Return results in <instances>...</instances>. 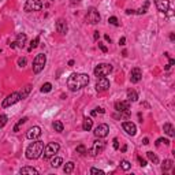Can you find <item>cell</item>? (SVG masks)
Masks as SVG:
<instances>
[{
    "label": "cell",
    "instance_id": "9a60e30c",
    "mask_svg": "<svg viewBox=\"0 0 175 175\" xmlns=\"http://www.w3.org/2000/svg\"><path fill=\"white\" fill-rule=\"evenodd\" d=\"M56 30H57V33H60V34H66V33L69 31V25H67V22L63 18L56 21Z\"/></svg>",
    "mask_w": 175,
    "mask_h": 175
},
{
    "label": "cell",
    "instance_id": "3957f363",
    "mask_svg": "<svg viewBox=\"0 0 175 175\" xmlns=\"http://www.w3.org/2000/svg\"><path fill=\"white\" fill-rule=\"evenodd\" d=\"M45 63H47V56H45V53H38L36 55V57L33 59V71H34V74H38V73H41L45 67Z\"/></svg>",
    "mask_w": 175,
    "mask_h": 175
},
{
    "label": "cell",
    "instance_id": "f907efd6",
    "mask_svg": "<svg viewBox=\"0 0 175 175\" xmlns=\"http://www.w3.org/2000/svg\"><path fill=\"white\" fill-rule=\"evenodd\" d=\"M142 144H144V145H148V144H149V140H148V138H144V141H142Z\"/></svg>",
    "mask_w": 175,
    "mask_h": 175
},
{
    "label": "cell",
    "instance_id": "484cf974",
    "mask_svg": "<svg viewBox=\"0 0 175 175\" xmlns=\"http://www.w3.org/2000/svg\"><path fill=\"white\" fill-rule=\"evenodd\" d=\"M75 164L73 162H69L64 164V167H63V171H64V174H70V172H73V170H74Z\"/></svg>",
    "mask_w": 175,
    "mask_h": 175
},
{
    "label": "cell",
    "instance_id": "5bb4252c",
    "mask_svg": "<svg viewBox=\"0 0 175 175\" xmlns=\"http://www.w3.org/2000/svg\"><path fill=\"white\" fill-rule=\"evenodd\" d=\"M122 127H123V130H125L129 136H136V133H137V126L134 125L133 122H123V123H122Z\"/></svg>",
    "mask_w": 175,
    "mask_h": 175
},
{
    "label": "cell",
    "instance_id": "9f6ffc18",
    "mask_svg": "<svg viewBox=\"0 0 175 175\" xmlns=\"http://www.w3.org/2000/svg\"><path fill=\"white\" fill-rule=\"evenodd\" d=\"M0 52H1V48H0Z\"/></svg>",
    "mask_w": 175,
    "mask_h": 175
},
{
    "label": "cell",
    "instance_id": "ab89813d",
    "mask_svg": "<svg viewBox=\"0 0 175 175\" xmlns=\"http://www.w3.org/2000/svg\"><path fill=\"white\" fill-rule=\"evenodd\" d=\"M90 174H104L103 170H99V168H90Z\"/></svg>",
    "mask_w": 175,
    "mask_h": 175
},
{
    "label": "cell",
    "instance_id": "cb8c5ba5",
    "mask_svg": "<svg viewBox=\"0 0 175 175\" xmlns=\"http://www.w3.org/2000/svg\"><path fill=\"white\" fill-rule=\"evenodd\" d=\"M127 100L131 101V103L137 101V100H138V93L136 92V90H133V89H130V90L127 92Z\"/></svg>",
    "mask_w": 175,
    "mask_h": 175
},
{
    "label": "cell",
    "instance_id": "83f0119b",
    "mask_svg": "<svg viewBox=\"0 0 175 175\" xmlns=\"http://www.w3.org/2000/svg\"><path fill=\"white\" fill-rule=\"evenodd\" d=\"M148 7H149V1H145L144 6L141 7V8H138V10L134 14H138V15H144V14L146 13V10H148Z\"/></svg>",
    "mask_w": 175,
    "mask_h": 175
},
{
    "label": "cell",
    "instance_id": "44dd1931",
    "mask_svg": "<svg viewBox=\"0 0 175 175\" xmlns=\"http://www.w3.org/2000/svg\"><path fill=\"white\" fill-rule=\"evenodd\" d=\"M31 90V86L30 85H26L25 88H22V90L19 92V96H21V100H23V99H26L27 96H29V93H30Z\"/></svg>",
    "mask_w": 175,
    "mask_h": 175
},
{
    "label": "cell",
    "instance_id": "7a4b0ae2",
    "mask_svg": "<svg viewBox=\"0 0 175 175\" xmlns=\"http://www.w3.org/2000/svg\"><path fill=\"white\" fill-rule=\"evenodd\" d=\"M44 142L43 141H34L31 142L27 148H26V157L29 160H36L41 156V153L44 152Z\"/></svg>",
    "mask_w": 175,
    "mask_h": 175
},
{
    "label": "cell",
    "instance_id": "836d02e7",
    "mask_svg": "<svg viewBox=\"0 0 175 175\" xmlns=\"http://www.w3.org/2000/svg\"><path fill=\"white\" fill-rule=\"evenodd\" d=\"M75 152L79 153V155H85V153H86V148H85L83 145H78L77 149H75Z\"/></svg>",
    "mask_w": 175,
    "mask_h": 175
},
{
    "label": "cell",
    "instance_id": "f1b7e54d",
    "mask_svg": "<svg viewBox=\"0 0 175 175\" xmlns=\"http://www.w3.org/2000/svg\"><path fill=\"white\" fill-rule=\"evenodd\" d=\"M38 43H40V37H36L34 38V40H31V43H30V47H29V48H27V51H29V52H31V51L34 49V48H37L38 47Z\"/></svg>",
    "mask_w": 175,
    "mask_h": 175
},
{
    "label": "cell",
    "instance_id": "681fc988",
    "mask_svg": "<svg viewBox=\"0 0 175 175\" xmlns=\"http://www.w3.org/2000/svg\"><path fill=\"white\" fill-rule=\"evenodd\" d=\"M170 40H171V41H174V40H175V34H174V33H171V34H170Z\"/></svg>",
    "mask_w": 175,
    "mask_h": 175
},
{
    "label": "cell",
    "instance_id": "d590c367",
    "mask_svg": "<svg viewBox=\"0 0 175 175\" xmlns=\"http://www.w3.org/2000/svg\"><path fill=\"white\" fill-rule=\"evenodd\" d=\"M160 144H164V145H170V140H167V138H159L156 141V145L159 146Z\"/></svg>",
    "mask_w": 175,
    "mask_h": 175
},
{
    "label": "cell",
    "instance_id": "7c38bea8",
    "mask_svg": "<svg viewBox=\"0 0 175 175\" xmlns=\"http://www.w3.org/2000/svg\"><path fill=\"white\" fill-rule=\"evenodd\" d=\"M40 136H41V129H40L38 126L30 127V129L27 130V133H26V138H27V140H37Z\"/></svg>",
    "mask_w": 175,
    "mask_h": 175
},
{
    "label": "cell",
    "instance_id": "ac0fdd59",
    "mask_svg": "<svg viewBox=\"0 0 175 175\" xmlns=\"http://www.w3.org/2000/svg\"><path fill=\"white\" fill-rule=\"evenodd\" d=\"M26 40H27V37H26L25 33H19L18 36H17V47H19V48H23L26 44Z\"/></svg>",
    "mask_w": 175,
    "mask_h": 175
},
{
    "label": "cell",
    "instance_id": "e575fe53",
    "mask_svg": "<svg viewBox=\"0 0 175 175\" xmlns=\"http://www.w3.org/2000/svg\"><path fill=\"white\" fill-rule=\"evenodd\" d=\"M7 120H8V118H7V115H0V129L6 126Z\"/></svg>",
    "mask_w": 175,
    "mask_h": 175
},
{
    "label": "cell",
    "instance_id": "5b68a950",
    "mask_svg": "<svg viewBox=\"0 0 175 175\" xmlns=\"http://www.w3.org/2000/svg\"><path fill=\"white\" fill-rule=\"evenodd\" d=\"M59 149H60V145L57 142H49L44 148V160H48L51 157H53L59 152Z\"/></svg>",
    "mask_w": 175,
    "mask_h": 175
},
{
    "label": "cell",
    "instance_id": "8d00e7d4",
    "mask_svg": "<svg viewBox=\"0 0 175 175\" xmlns=\"http://www.w3.org/2000/svg\"><path fill=\"white\" fill-rule=\"evenodd\" d=\"M106 112V110H104V108H101V107H97V108H96V110H93V111H92V115H97V114H104Z\"/></svg>",
    "mask_w": 175,
    "mask_h": 175
},
{
    "label": "cell",
    "instance_id": "4316f807",
    "mask_svg": "<svg viewBox=\"0 0 175 175\" xmlns=\"http://www.w3.org/2000/svg\"><path fill=\"white\" fill-rule=\"evenodd\" d=\"M52 126H53L55 131H57V133H62L63 129H64V126H63V123L60 122V120H55V122L52 123Z\"/></svg>",
    "mask_w": 175,
    "mask_h": 175
},
{
    "label": "cell",
    "instance_id": "ffe728a7",
    "mask_svg": "<svg viewBox=\"0 0 175 175\" xmlns=\"http://www.w3.org/2000/svg\"><path fill=\"white\" fill-rule=\"evenodd\" d=\"M163 130H164V133H166L168 137H174V136H175L174 126L171 125V123H164V126H163Z\"/></svg>",
    "mask_w": 175,
    "mask_h": 175
},
{
    "label": "cell",
    "instance_id": "d6986e66",
    "mask_svg": "<svg viewBox=\"0 0 175 175\" xmlns=\"http://www.w3.org/2000/svg\"><path fill=\"white\" fill-rule=\"evenodd\" d=\"M92 127H93V120L90 118H83V122H82V130L83 131H89L92 130Z\"/></svg>",
    "mask_w": 175,
    "mask_h": 175
},
{
    "label": "cell",
    "instance_id": "f35d334b",
    "mask_svg": "<svg viewBox=\"0 0 175 175\" xmlns=\"http://www.w3.org/2000/svg\"><path fill=\"white\" fill-rule=\"evenodd\" d=\"M26 62H27V60H26V57H19L18 59V66L19 67H25Z\"/></svg>",
    "mask_w": 175,
    "mask_h": 175
},
{
    "label": "cell",
    "instance_id": "8992f818",
    "mask_svg": "<svg viewBox=\"0 0 175 175\" xmlns=\"http://www.w3.org/2000/svg\"><path fill=\"white\" fill-rule=\"evenodd\" d=\"M100 14H99V11L94 8V7H92V8H89L88 10V14H86V22L88 23H90V25H96V23H99L100 22Z\"/></svg>",
    "mask_w": 175,
    "mask_h": 175
},
{
    "label": "cell",
    "instance_id": "7402d4cb",
    "mask_svg": "<svg viewBox=\"0 0 175 175\" xmlns=\"http://www.w3.org/2000/svg\"><path fill=\"white\" fill-rule=\"evenodd\" d=\"M63 164V159L59 156H55L52 160H51V167H53V168H57V167H60Z\"/></svg>",
    "mask_w": 175,
    "mask_h": 175
},
{
    "label": "cell",
    "instance_id": "db71d44e",
    "mask_svg": "<svg viewBox=\"0 0 175 175\" xmlns=\"http://www.w3.org/2000/svg\"><path fill=\"white\" fill-rule=\"evenodd\" d=\"M69 66L70 67H73V66H74V60H69Z\"/></svg>",
    "mask_w": 175,
    "mask_h": 175
},
{
    "label": "cell",
    "instance_id": "277c9868",
    "mask_svg": "<svg viewBox=\"0 0 175 175\" xmlns=\"http://www.w3.org/2000/svg\"><path fill=\"white\" fill-rule=\"evenodd\" d=\"M114 67L111 66V64H108V63H100V64H97L96 67H94L93 73L94 75L99 78V77H106V75H108L110 73H112Z\"/></svg>",
    "mask_w": 175,
    "mask_h": 175
},
{
    "label": "cell",
    "instance_id": "f6af8a7d",
    "mask_svg": "<svg viewBox=\"0 0 175 175\" xmlns=\"http://www.w3.org/2000/svg\"><path fill=\"white\" fill-rule=\"evenodd\" d=\"M125 44H126V38L125 37L119 38V45H125Z\"/></svg>",
    "mask_w": 175,
    "mask_h": 175
},
{
    "label": "cell",
    "instance_id": "c3c4849f",
    "mask_svg": "<svg viewBox=\"0 0 175 175\" xmlns=\"http://www.w3.org/2000/svg\"><path fill=\"white\" fill-rule=\"evenodd\" d=\"M79 1H81V0H70V3H71L73 6H74V4H78Z\"/></svg>",
    "mask_w": 175,
    "mask_h": 175
},
{
    "label": "cell",
    "instance_id": "ee69618b",
    "mask_svg": "<svg viewBox=\"0 0 175 175\" xmlns=\"http://www.w3.org/2000/svg\"><path fill=\"white\" fill-rule=\"evenodd\" d=\"M114 149H119V141L116 140V138H114Z\"/></svg>",
    "mask_w": 175,
    "mask_h": 175
},
{
    "label": "cell",
    "instance_id": "30bf717a",
    "mask_svg": "<svg viewBox=\"0 0 175 175\" xmlns=\"http://www.w3.org/2000/svg\"><path fill=\"white\" fill-rule=\"evenodd\" d=\"M110 89V81H108V78L106 77H99V79L96 82V90L101 93V92H106Z\"/></svg>",
    "mask_w": 175,
    "mask_h": 175
},
{
    "label": "cell",
    "instance_id": "4dcf8cb0",
    "mask_svg": "<svg viewBox=\"0 0 175 175\" xmlns=\"http://www.w3.org/2000/svg\"><path fill=\"white\" fill-rule=\"evenodd\" d=\"M40 90H41V93H48V92H51V90H52V83H49V82L44 83Z\"/></svg>",
    "mask_w": 175,
    "mask_h": 175
},
{
    "label": "cell",
    "instance_id": "74e56055",
    "mask_svg": "<svg viewBox=\"0 0 175 175\" xmlns=\"http://www.w3.org/2000/svg\"><path fill=\"white\" fill-rule=\"evenodd\" d=\"M108 22H110L111 25H114V26H118V25H119L118 18H116V17H110V19H108Z\"/></svg>",
    "mask_w": 175,
    "mask_h": 175
},
{
    "label": "cell",
    "instance_id": "4fadbf2b",
    "mask_svg": "<svg viewBox=\"0 0 175 175\" xmlns=\"http://www.w3.org/2000/svg\"><path fill=\"white\" fill-rule=\"evenodd\" d=\"M141 79H142V71L138 69V67H134L130 73V81L133 83H138Z\"/></svg>",
    "mask_w": 175,
    "mask_h": 175
},
{
    "label": "cell",
    "instance_id": "1f68e13d",
    "mask_svg": "<svg viewBox=\"0 0 175 175\" xmlns=\"http://www.w3.org/2000/svg\"><path fill=\"white\" fill-rule=\"evenodd\" d=\"M26 122H27V118H26V116H23L22 119H19V120H18V123H17L15 126H14V131H19V127H21V126L23 125V123H26Z\"/></svg>",
    "mask_w": 175,
    "mask_h": 175
},
{
    "label": "cell",
    "instance_id": "6da1fadb",
    "mask_svg": "<svg viewBox=\"0 0 175 175\" xmlns=\"http://www.w3.org/2000/svg\"><path fill=\"white\" fill-rule=\"evenodd\" d=\"M89 83V75L82 74V73H73L67 78V88L71 92H77L82 88L88 86Z\"/></svg>",
    "mask_w": 175,
    "mask_h": 175
},
{
    "label": "cell",
    "instance_id": "f546056e",
    "mask_svg": "<svg viewBox=\"0 0 175 175\" xmlns=\"http://www.w3.org/2000/svg\"><path fill=\"white\" fill-rule=\"evenodd\" d=\"M146 156H148V159H149L153 164H157V163H159V159H157V156L153 153V152H150V150L149 152H146Z\"/></svg>",
    "mask_w": 175,
    "mask_h": 175
},
{
    "label": "cell",
    "instance_id": "f5cc1de1",
    "mask_svg": "<svg viewBox=\"0 0 175 175\" xmlns=\"http://www.w3.org/2000/svg\"><path fill=\"white\" fill-rule=\"evenodd\" d=\"M104 38H106L107 41H110V43H111V37H110L108 34H106V36H104Z\"/></svg>",
    "mask_w": 175,
    "mask_h": 175
},
{
    "label": "cell",
    "instance_id": "60d3db41",
    "mask_svg": "<svg viewBox=\"0 0 175 175\" xmlns=\"http://www.w3.org/2000/svg\"><path fill=\"white\" fill-rule=\"evenodd\" d=\"M137 159H138V163H140L141 167H145V166H146V160H145V159H142L141 156H138Z\"/></svg>",
    "mask_w": 175,
    "mask_h": 175
},
{
    "label": "cell",
    "instance_id": "7bdbcfd3",
    "mask_svg": "<svg viewBox=\"0 0 175 175\" xmlns=\"http://www.w3.org/2000/svg\"><path fill=\"white\" fill-rule=\"evenodd\" d=\"M99 48H100V49L103 51L104 53H106L107 51H108V48H107V47H106V45H104V44H101V43H99Z\"/></svg>",
    "mask_w": 175,
    "mask_h": 175
},
{
    "label": "cell",
    "instance_id": "bcb514c9",
    "mask_svg": "<svg viewBox=\"0 0 175 175\" xmlns=\"http://www.w3.org/2000/svg\"><path fill=\"white\" fill-rule=\"evenodd\" d=\"M99 37H100V33H99V31H94V36H93V38H94V40H96V41H97V40H99Z\"/></svg>",
    "mask_w": 175,
    "mask_h": 175
},
{
    "label": "cell",
    "instance_id": "816d5d0a",
    "mask_svg": "<svg viewBox=\"0 0 175 175\" xmlns=\"http://www.w3.org/2000/svg\"><path fill=\"white\" fill-rule=\"evenodd\" d=\"M10 48H13V49L14 48H17V43H11L10 44Z\"/></svg>",
    "mask_w": 175,
    "mask_h": 175
},
{
    "label": "cell",
    "instance_id": "8fae6325",
    "mask_svg": "<svg viewBox=\"0 0 175 175\" xmlns=\"http://www.w3.org/2000/svg\"><path fill=\"white\" fill-rule=\"evenodd\" d=\"M108 133H110V126L107 125V123H101V125H99L96 129H94V136H96L97 138L107 137Z\"/></svg>",
    "mask_w": 175,
    "mask_h": 175
},
{
    "label": "cell",
    "instance_id": "9c48e42d",
    "mask_svg": "<svg viewBox=\"0 0 175 175\" xmlns=\"http://www.w3.org/2000/svg\"><path fill=\"white\" fill-rule=\"evenodd\" d=\"M21 100V96H19V92H14V93L8 94L6 99H4V101L1 103V107L3 108H7V107H11L14 106L15 103H18V101Z\"/></svg>",
    "mask_w": 175,
    "mask_h": 175
},
{
    "label": "cell",
    "instance_id": "b9f144b4",
    "mask_svg": "<svg viewBox=\"0 0 175 175\" xmlns=\"http://www.w3.org/2000/svg\"><path fill=\"white\" fill-rule=\"evenodd\" d=\"M166 15H167L170 19H172L174 18V11H172L171 8H168V10H167V13H166Z\"/></svg>",
    "mask_w": 175,
    "mask_h": 175
},
{
    "label": "cell",
    "instance_id": "2e32d148",
    "mask_svg": "<svg viewBox=\"0 0 175 175\" xmlns=\"http://www.w3.org/2000/svg\"><path fill=\"white\" fill-rule=\"evenodd\" d=\"M155 4H156V8L160 11V13L166 14L167 10L170 8V1L168 0H155Z\"/></svg>",
    "mask_w": 175,
    "mask_h": 175
},
{
    "label": "cell",
    "instance_id": "7dc6e473",
    "mask_svg": "<svg viewBox=\"0 0 175 175\" xmlns=\"http://www.w3.org/2000/svg\"><path fill=\"white\" fill-rule=\"evenodd\" d=\"M136 13V10H130V8H129V10H126V14H127V15H130V14H134Z\"/></svg>",
    "mask_w": 175,
    "mask_h": 175
},
{
    "label": "cell",
    "instance_id": "11a10c76",
    "mask_svg": "<svg viewBox=\"0 0 175 175\" xmlns=\"http://www.w3.org/2000/svg\"><path fill=\"white\" fill-rule=\"evenodd\" d=\"M126 149H127V145H123L122 146V152H126Z\"/></svg>",
    "mask_w": 175,
    "mask_h": 175
},
{
    "label": "cell",
    "instance_id": "e0dca14e",
    "mask_svg": "<svg viewBox=\"0 0 175 175\" xmlns=\"http://www.w3.org/2000/svg\"><path fill=\"white\" fill-rule=\"evenodd\" d=\"M115 110L118 111V112H123V111H127V110H130V101H116L115 103Z\"/></svg>",
    "mask_w": 175,
    "mask_h": 175
},
{
    "label": "cell",
    "instance_id": "603a6c76",
    "mask_svg": "<svg viewBox=\"0 0 175 175\" xmlns=\"http://www.w3.org/2000/svg\"><path fill=\"white\" fill-rule=\"evenodd\" d=\"M19 174H34V175H37L38 171L36 168H33V167H22V168L19 170Z\"/></svg>",
    "mask_w": 175,
    "mask_h": 175
},
{
    "label": "cell",
    "instance_id": "ba28073f",
    "mask_svg": "<svg viewBox=\"0 0 175 175\" xmlns=\"http://www.w3.org/2000/svg\"><path fill=\"white\" fill-rule=\"evenodd\" d=\"M106 149V142L103 141V140H96L92 145V148H90V155L92 156H97V155H100L103 153V150Z\"/></svg>",
    "mask_w": 175,
    "mask_h": 175
},
{
    "label": "cell",
    "instance_id": "d6a6232c",
    "mask_svg": "<svg viewBox=\"0 0 175 175\" xmlns=\"http://www.w3.org/2000/svg\"><path fill=\"white\" fill-rule=\"evenodd\" d=\"M120 167H122V170H125V171H129V170L131 168V164H130V162H127V160H122V162H120Z\"/></svg>",
    "mask_w": 175,
    "mask_h": 175
},
{
    "label": "cell",
    "instance_id": "52a82bcc",
    "mask_svg": "<svg viewBox=\"0 0 175 175\" xmlns=\"http://www.w3.org/2000/svg\"><path fill=\"white\" fill-rule=\"evenodd\" d=\"M43 8V3L41 0H26V4L23 7L26 13H31V11H40Z\"/></svg>",
    "mask_w": 175,
    "mask_h": 175
},
{
    "label": "cell",
    "instance_id": "d4e9b609",
    "mask_svg": "<svg viewBox=\"0 0 175 175\" xmlns=\"http://www.w3.org/2000/svg\"><path fill=\"white\" fill-rule=\"evenodd\" d=\"M172 166H174V163H172V160H164L162 164V170H163V172H166V171H168V170L172 168Z\"/></svg>",
    "mask_w": 175,
    "mask_h": 175
}]
</instances>
